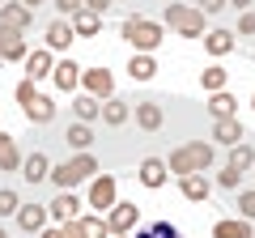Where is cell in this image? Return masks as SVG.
Masks as SVG:
<instances>
[{
    "label": "cell",
    "instance_id": "obj_38",
    "mask_svg": "<svg viewBox=\"0 0 255 238\" xmlns=\"http://www.w3.org/2000/svg\"><path fill=\"white\" fill-rule=\"evenodd\" d=\"M238 183H243V174H238V170H230V166H226V170L217 174V187H226V192H234Z\"/></svg>",
    "mask_w": 255,
    "mask_h": 238
},
{
    "label": "cell",
    "instance_id": "obj_17",
    "mask_svg": "<svg viewBox=\"0 0 255 238\" xmlns=\"http://www.w3.org/2000/svg\"><path fill=\"white\" fill-rule=\"evenodd\" d=\"M73 38H77V34H73L68 21H51V26H47V51H64Z\"/></svg>",
    "mask_w": 255,
    "mask_h": 238
},
{
    "label": "cell",
    "instance_id": "obj_37",
    "mask_svg": "<svg viewBox=\"0 0 255 238\" xmlns=\"http://www.w3.org/2000/svg\"><path fill=\"white\" fill-rule=\"evenodd\" d=\"M81 221H85V230H90V238H111V230H107L102 217H81Z\"/></svg>",
    "mask_w": 255,
    "mask_h": 238
},
{
    "label": "cell",
    "instance_id": "obj_47",
    "mask_svg": "<svg viewBox=\"0 0 255 238\" xmlns=\"http://www.w3.org/2000/svg\"><path fill=\"white\" fill-rule=\"evenodd\" d=\"M251 107H255V98H251Z\"/></svg>",
    "mask_w": 255,
    "mask_h": 238
},
{
    "label": "cell",
    "instance_id": "obj_30",
    "mask_svg": "<svg viewBox=\"0 0 255 238\" xmlns=\"http://www.w3.org/2000/svg\"><path fill=\"white\" fill-rule=\"evenodd\" d=\"M26 115L34 119V123H47V119H55V102H51V98H34V102L26 107Z\"/></svg>",
    "mask_w": 255,
    "mask_h": 238
},
{
    "label": "cell",
    "instance_id": "obj_27",
    "mask_svg": "<svg viewBox=\"0 0 255 238\" xmlns=\"http://www.w3.org/2000/svg\"><path fill=\"white\" fill-rule=\"evenodd\" d=\"M102 119H107L111 128H119V123L128 119V102L124 98H107V102H102Z\"/></svg>",
    "mask_w": 255,
    "mask_h": 238
},
{
    "label": "cell",
    "instance_id": "obj_23",
    "mask_svg": "<svg viewBox=\"0 0 255 238\" xmlns=\"http://www.w3.org/2000/svg\"><path fill=\"white\" fill-rule=\"evenodd\" d=\"M73 115H77V123H90V119L102 115V107H98V98H94V94H81V98L73 102Z\"/></svg>",
    "mask_w": 255,
    "mask_h": 238
},
{
    "label": "cell",
    "instance_id": "obj_10",
    "mask_svg": "<svg viewBox=\"0 0 255 238\" xmlns=\"http://www.w3.org/2000/svg\"><path fill=\"white\" fill-rule=\"evenodd\" d=\"M30 21H34V13L26 9V4H0V26H9V30H21L26 34Z\"/></svg>",
    "mask_w": 255,
    "mask_h": 238
},
{
    "label": "cell",
    "instance_id": "obj_46",
    "mask_svg": "<svg viewBox=\"0 0 255 238\" xmlns=\"http://www.w3.org/2000/svg\"><path fill=\"white\" fill-rule=\"evenodd\" d=\"M0 238H4V230H0Z\"/></svg>",
    "mask_w": 255,
    "mask_h": 238
},
{
    "label": "cell",
    "instance_id": "obj_7",
    "mask_svg": "<svg viewBox=\"0 0 255 238\" xmlns=\"http://www.w3.org/2000/svg\"><path fill=\"white\" fill-rule=\"evenodd\" d=\"M4 60H26V34H21V30L0 26V64H4Z\"/></svg>",
    "mask_w": 255,
    "mask_h": 238
},
{
    "label": "cell",
    "instance_id": "obj_28",
    "mask_svg": "<svg viewBox=\"0 0 255 238\" xmlns=\"http://www.w3.org/2000/svg\"><path fill=\"white\" fill-rule=\"evenodd\" d=\"M128 73L136 77V81H149V77L157 73V60H153V55H132V64H128Z\"/></svg>",
    "mask_w": 255,
    "mask_h": 238
},
{
    "label": "cell",
    "instance_id": "obj_12",
    "mask_svg": "<svg viewBox=\"0 0 255 238\" xmlns=\"http://www.w3.org/2000/svg\"><path fill=\"white\" fill-rule=\"evenodd\" d=\"M47 221V204H21L17 209V226L26 230V234H38Z\"/></svg>",
    "mask_w": 255,
    "mask_h": 238
},
{
    "label": "cell",
    "instance_id": "obj_35",
    "mask_svg": "<svg viewBox=\"0 0 255 238\" xmlns=\"http://www.w3.org/2000/svg\"><path fill=\"white\" fill-rule=\"evenodd\" d=\"M34 98H38V90H34V81H30V77H26V81H17V102H21V111H26L30 102H34Z\"/></svg>",
    "mask_w": 255,
    "mask_h": 238
},
{
    "label": "cell",
    "instance_id": "obj_31",
    "mask_svg": "<svg viewBox=\"0 0 255 238\" xmlns=\"http://www.w3.org/2000/svg\"><path fill=\"white\" fill-rule=\"evenodd\" d=\"M200 85H204L209 94L226 90V68H217V64H213V68H204V73H200Z\"/></svg>",
    "mask_w": 255,
    "mask_h": 238
},
{
    "label": "cell",
    "instance_id": "obj_22",
    "mask_svg": "<svg viewBox=\"0 0 255 238\" xmlns=\"http://www.w3.org/2000/svg\"><path fill=\"white\" fill-rule=\"evenodd\" d=\"M204 47H209V55H226V51H234V34L230 30H209Z\"/></svg>",
    "mask_w": 255,
    "mask_h": 238
},
{
    "label": "cell",
    "instance_id": "obj_18",
    "mask_svg": "<svg viewBox=\"0 0 255 238\" xmlns=\"http://www.w3.org/2000/svg\"><path fill=\"white\" fill-rule=\"evenodd\" d=\"M51 77H55V85H60L64 94H68V90H77V85H81V68H77L73 60H60V68H51Z\"/></svg>",
    "mask_w": 255,
    "mask_h": 238
},
{
    "label": "cell",
    "instance_id": "obj_3",
    "mask_svg": "<svg viewBox=\"0 0 255 238\" xmlns=\"http://www.w3.org/2000/svg\"><path fill=\"white\" fill-rule=\"evenodd\" d=\"M124 38H128V47H136L140 55H149V51L162 47V26L149 21V17H128L124 21Z\"/></svg>",
    "mask_w": 255,
    "mask_h": 238
},
{
    "label": "cell",
    "instance_id": "obj_6",
    "mask_svg": "<svg viewBox=\"0 0 255 238\" xmlns=\"http://www.w3.org/2000/svg\"><path fill=\"white\" fill-rule=\"evenodd\" d=\"M136 217H140V209L132 200H124V204H115V209H111V217H107V230L115 238H128V230L136 226Z\"/></svg>",
    "mask_w": 255,
    "mask_h": 238
},
{
    "label": "cell",
    "instance_id": "obj_5",
    "mask_svg": "<svg viewBox=\"0 0 255 238\" xmlns=\"http://www.w3.org/2000/svg\"><path fill=\"white\" fill-rule=\"evenodd\" d=\"M81 85H85V94H94L98 102L115 98V77H111L107 68H90V73H81Z\"/></svg>",
    "mask_w": 255,
    "mask_h": 238
},
{
    "label": "cell",
    "instance_id": "obj_24",
    "mask_svg": "<svg viewBox=\"0 0 255 238\" xmlns=\"http://www.w3.org/2000/svg\"><path fill=\"white\" fill-rule=\"evenodd\" d=\"M179 187H183L187 200H204V196H209V179H204V174H183Z\"/></svg>",
    "mask_w": 255,
    "mask_h": 238
},
{
    "label": "cell",
    "instance_id": "obj_45",
    "mask_svg": "<svg viewBox=\"0 0 255 238\" xmlns=\"http://www.w3.org/2000/svg\"><path fill=\"white\" fill-rule=\"evenodd\" d=\"M17 4H26V9H30V4H43V0H17Z\"/></svg>",
    "mask_w": 255,
    "mask_h": 238
},
{
    "label": "cell",
    "instance_id": "obj_40",
    "mask_svg": "<svg viewBox=\"0 0 255 238\" xmlns=\"http://www.w3.org/2000/svg\"><path fill=\"white\" fill-rule=\"evenodd\" d=\"M226 4H230V0H200V13H204V17H209V13H221V9H226Z\"/></svg>",
    "mask_w": 255,
    "mask_h": 238
},
{
    "label": "cell",
    "instance_id": "obj_44",
    "mask_svg": "<svg viewBox=\"0 0 255 238\" xmlns=\"http://www.w3.org/2000/svg\"><path fill=\"white\" fill-rule=\"evenodd\" d=\"M230 4H234V9H247V4H255V0H230Z\"/></svg>",
    "mask_w": 255,
    "mask_h": 238
},
{
    "label": "cell",
    "instance_id": "obj_36",
    "mask_svg": "<svg viewBox=\"0 0 255 238\" xmlns=\"http://www.w3.org/2000/svg\"><path fill=\"white\" fill-rule=\"evenodd\" d=\"M60 234H64V238H90V230H85V221L77 217V221H64Z\"/></svg>",
    "mask_w": 255,
    "mask_h": 238
},
{
    "label": "cell",
    "instance_id": "obj_8",
    "mask_svg": "<svg viewBox=\"0 0 255 238\" xmlns=\"http://www.w3.org/2000/svg\"><path fill=\"white\" fill-rule=\"evenodd\" d=\"M90 209H115V179L98 174L90 183Z\"/></svg>",
    "mask_w": 255,
    "mask_h": 238
},
{
    "label": "cell",
    "instance_id": "obj_41",
    "mask_svg": "<svg viewBox=\"0 0 255 238\" xmlns=\"http://www.w3.org/2000/svg\"><path fill=\"white\" fill-rule=\"evenodd\" d=\"M238 34H255V13H243L238 17Z\"/></svg>",
    "mask_w": 255,
    "mask_h": 238
},
{
    "label": "cell",
    "instance_id": "obj_16",
    "mask_svg": "<svg viewBox=\"0 0 255 238\" xmlns=\"http://www.w3.org/2000/svg\"><path fill=\"white\" fill-rule=\"evenodd\" d=\"M0 170H21V153H17V140L9 132H0Z\"/></svg>",
    "mask_w": 255,
    "mask_h": 238
},
{
    "label": "cell",
    "instance_id": "obj_19",
    "mask_svg": "<svg viewBox=\"0 0 255 238\" xmlns=\"http://www.w3.org/2000/svg\"><path fill=\"white\" fill-rule=\"evenodd\" d=\"M43 179H51V162H47V153H30L26 157V183H43Z\"/></svg>",
    "mask_w": 255,
    "mask_h": 238
},
{
    "label": "cell",
    "instance_id": "obj_21",
    "mask_svg": "<svg viewBox=\"0 0 255 238\" xmlns=\"http://www.w3.org/2000/svg\"><path fill=\"white\" fill-rule=\"evenodd\" d=\"M98 30H102V17H98V13L81 9V13H77V17H73V34H81V38H94V34H98Z\"/></svg>",
    "mask_w": 255,
    "mask_h": 238
},
{
    "label": "cell",
    "instance_id": "obj_20",
    "mask_svg": "<svg viewBox=\"0 0 255 238\" xmlns=\"http://www.w3.org/2000/svg\"><path fill=\"white\" fill-rule=\"evenodd\" d=\"M230 170H238V174H247V170H255V149L251 145H234L230 149Z\"/></svg>",
    "mask_w": 255,
    "mask_h": 238
},
{
    "label": "cell",
    "instance_id": "obj_1",
    "mask_svg": "<svg viewBox=\"0 0 255 238\" xmlns=\"http://www.w3.org/2000/svg\"><path fill=\"white\" fill-rule=\"evenodd\" d=\"M94 174H98V162H94V153H77L73 162H60V166H51V183L60 187V192H73L77 183L94 179Z\"/></svg>",
    "mask_w": 255,
    "mask_h": 238
},
{
    "label": "cell",
    "instance_id": "obj_25",
    "mask_svg": "<svg viewBox=\"0 0 255 238\" xmlns=\"http://www.w3.org/2000/svg\"><path fill=\"white\" fill-rule=\"evenodd\" d=\"M234 107H238V102H234V94H230V90H217V94L209 98L213 119H230V115H234Z\"/></svg>",
    "mask_w": 255,
    "mask_h": 238
},
{
    "label": "cell",
    "instance_id": "obj_14",
    "mask_svg": "<svg viewBox=\"0 0 255 238\" xmlns=\"http://www.w3.org/2000/svg\"><path fill=\"white\" fill-rule=\"evenodd\" d=\"M166 170H170V166H166L162 157H145V162H140V183H145V187H162L166 183Z\"/></svg>",
    "mask_w": 255,
    "mask_h": 238
},
{
    "label": "cell",
    "instance_id": "obj_49",
    "mask_svg": "<svg viewBox=\"0 0 255 238\" xmlns=\"http://www.w3.org/2000/svg\"><path fill=\"white\" fill-rule=\"evenodd\" d=\"M251 238H255V234H251Z\"/></svg>",
    "mask_w": 255,
    "mask_h": 238
},
{
    "label": "cell",
    "instance_id": "obj_13",
    "mask_svg": "<svg viewBox=\"0 0 255 238\" xmlns=\"http://www.w3.org/2000/svg\"><path fill=\"white\" fill-rule=\"evenodd\" d=\"M243 136H247V132H243V123H238L234 115H230V119H217V128H213V140H221V145H230V149L243 145Z\"/></svg>",
    "mask_w": 255,
    "mask_h": 238
},
{
    "label": "cell",
    "instance_id": "obj_39",
    "mask_svg": "<svg viewBox=\"0 0 255 238\" xmlns=\"http://www.w3.org/2000/svg\"><path fill=\"white\" fill-rule=\"evenodd\" d=\"M55 9H60V13H73V17H77V13L85 9V0H55Z\"/></svg>",
    "mask_w": 255,
    "mask_h": 238
},
{
    "label": "cell",
    "instance_id": "obj_34",
    "mask_svg": "<svg viewBox=\"0 0 255 238\" xmlns=\"http://www.w3.org/2000/svg\"><path fill=\"white\" fill-rule=\"evenodd\" d=\"M238 213H243V221H255V187L238 192Z\"/></svg>",
    "mask_w": 255,
    "mask_h": 238
},
{
    "label": "cell",
    "instance_id": "obj_11",
    "mask_svg": "<svg viewBox=\"0 0 255 238\" xmlns=\"http://www.w3.org/2000/svg\"><path fill=\"white\" fill-rule=\"evenodd\" d=\"M136 123L145 132H157V128H162V102H157V98H140L136 102Z\"/></svg>",
    "mask_w": 255,
    "mask_h": 238
},
{
    "label": "cell",
    "instance_id": "obj_15",
    "mask_svg": "<svg viewBox=\"0 0 255 238\" xmlns=\"http://www.w3.org/2000/svg\"><path fill=\"white\" fill-rule=\"evenodd\" d=\"M26 68H30V73H26L30 81H38V77H51V68H55V64H51V51H47V47L30 51V55H26Z\"/></svg>",
    "mask_w": 255,
    "mask_h": 238
},
{
    "label": "cell",
    "instance_id": "obj_42",
    "mask_svg": "<svg viewBox=\"0 0 255 238\" xmlns=\"http://www.w3.org/2000/svg\"><path fill=\"white\" fill-rule=\"evenodd\" d=\"M85 9H90V13H98V17H102V13L111 9V0H85Z\"/></svg>",
    "mask_w": 255,
    "mask_h": 238
},
{
    "label": "cell",
    "instance_id": "obj_9",
    "mask_svg": "<svg viewBox=\"0 0 255 238\" xmlns=\"http://www.w3.org/2000/svg\"><path fill=\"white\" fill-rule=\"evenodd\" d=\"M77 209H81V204H77V196H73V192H60L51 204H47V217H55V221L64 226V221H77V217H81Z\"/></svg>",
    "mask_w": 255,
    "mask_h": 238
},
{
    "label": "cell",
    "instance_id": "obj_29",
    "mask_svg": "<svg viewBox=\"0 0 255 238\" xmlns=\"http://www.w3.org/2000/svg\"><path fill=\"white\" fill-rule=\"evenodd\" d=\"M136 238H183V234H179V226H170V221H149Z\"/></svg>",
    "mask_w": 255,
    "mask_h": 238
},
{
    "label": "cell",
    "instance_id": "obj_4",
    "mask_svg": "<svg viewBox=\"0 0 255 238\" xmlns=\"http://www.w3.org/2000/svg\"><path fill=\"white\" fill-rule=\"evenodd\" d=\"M166 26L179 30L183 38H204V13L191 4H166Z\"/></svg>",
    "mask_w": 255,
    "mask_h": 238
},
{
    "label": "cell",
    "instance_id": "obj_33",
    "mask_svg": "<svg viewBox=\"0 0 255 238\" xmlns=\"http://www.w3.org/2000/svg\"><path fill=\"white\" fill-rule=\"evenodd\" d=\"M17 209H21V200H17V192H0V217H17Z\"/></svg>",
    "mask_w": 255,
    "mask_h": 238
},
{
    "label": "cell",
    "instance_id": "obj_43",
    "mask_svg": "<svg viewBox=\"0 0 255 238\" xmlns=\"http://www.w3.org/2000/svg\"><path fill=\"white\" fill-rule=\"evenodd\" d=\"M38 238H64V234H60V226H55V230H38Z\"/></svg>",
    "mask_w": 255,
    "mask_h": 238
},
{
    "label": "cell",
    "instance_id": "obj_2",
    "mask_svg": "<svg viewBox=\"0 0 255 238\" xmlns=\"http://www.w3.org/2000/svg\"><path fill=\"white\" fill-rule=\"evenodd\" d=\"M166 166H170L179 179H183V174H200V170H209V166H213V145H204V140H191V145L174 149Z\"/></svg>",
    "mask_w": 255,
    "mask_h": 238
},
{
    "label": "cell",
    "instance_id": "obj_48",
    "mask_svg": "<svg viewBox=\"0 0 255 238\" xmlns=\"http://www.w3.org/2000/svg\"><path fill=\"white\" fill-rule=\"evenodd\" d=\"M0 4H4V0H0Z\"/></svg>",
    "mask_w": 255,
    "mask_h": 238
},
{
    "label": "cell",
    "instance_id": "obj_32",
    "mask_svg": "<svg viewBox=\"0 0 255 238\" xmlns=\"http://www.w3.org/2000/svg\"><path fill=\"white\" fill-rule=\"evenodd\" d=\"M90 140H94V132H90V123H73V128H68V145L73 149H90Z\"/></svg>",
    "mask_w": 255,
    "mask_h": 238
},
{
    "label": "cell",
    "instance_id": "obj_26",
    "mask_svg": "<svg viewBox=\"0 0 255 238\" xmlns=\"http://www.w3.org/2000/svg\"><path fill=\"white\" fill-rule=\"evenodd\" d=\"M213 238H251V226H247V221H217V226H213Z\"/></svg>",
    "mask_w": 255,
    "mask_h": 238
}]
</instances>
